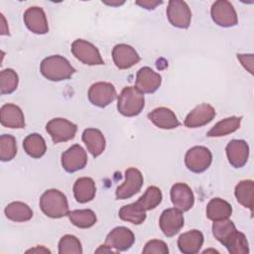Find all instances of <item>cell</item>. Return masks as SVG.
<instances>
[{"label": "cell", "mask_w": 254, "mask_h": 254, "mask_svg": "<svg viewBox=\"0 0 254 254\" xmlns=\"http://www.w3.org/2000/svg\"><path fill=\"white\" fill-rule=\"evenodd\" d=\"M41 73L49 80L52 81H62L71 77L75 72V69L69 62L60 56L54 55L44 59L40 66Z\"/></svg>", "instance_id": "obj_1"}, {"label": "cell", "mask_w": 254, "mask_h": 254, "mask_svg": "<svg viewBox=\"0 0 254 254\" xmlns=\"http://www.w3.org/2000/svg\"><path fill=\"white\" fill-rule=\"evenodd\" d=\"M40 207L49 217L61 218L68 214L66 196L59 190H48L40 198Z\"/></svg>", "instance_id": "obj_2"}, {"label": "cell", "mask_w": 254, "mask_h": 254, "mask_svg": "<svg viewBox=\"0 0 254 254\" xmlns=\"http://www.w3.org/2000/svg\"><path fill=\"white\" fill-rule=\"evenodd\" d=\"M144 106V95L135 86L124 87L118 96L117 109L119 113L124 116H136L141 113Z\"/></svg>", "instance_id": "obj_3"}, {"label": "cell", "mask_w": 254, "mask_h": 254, "mask_svg": "<svg viewBox=\"0 0 254 254\" xmlns=\"http://www.w3.org/2000/svg\"><path fill=\"white\" fill-rule=\"evenodd\" d=\"M212 162V154L206 147L194 146L188 150L185 156L187 168L193 173H202L207 170Z\"/></svg>", "instance_id": "obj_4"}, {"label": "cell", "mask_w": 254, "mask_h": 254, "mask_svg": "<svg viewBox=\"0 0 254 254\" xmlns=\"http://www.w3.org/2000/svg\"><path fill=\"white\" fill-rule=\"evenodd\" d=\"M70 51L72 55L84 64L88 65H100L104 64V62L100 56L98 49L91 43L77 39L71 44Z\"/></svg>", "instance_id": "obj_5"}, {"label": "cell", "mask_w": 254, "mask_h": 254, "mask_svg": "<svg viewBox=\"0 0 254 254\" xmlns=\"http://www.w3.org/2000/svg\"><path fill=\"white\" fill-rule=\"evenodd\" d=\"M46 130L54 143H61L73 139L77 126L64 118H54L47 123Z\"/></svg>", "instance_id": "obj_6"}, {"label": "cell", "mask_w": 254, "mask_h": 254, "mask_svg": "<svg viewBox=\"0 0 254 254\" xmlns=\"http://www.w3.org/2000/svg\"><path fill=\"white\" fill-rule=\"evenodd\" d=\"M210 15L213 22L220 27H233L238 23L237 14L233 5L226 0L215 1L211 5Z\"/></svg>", "instance_id": "obj_7"}, {"label": "cell", "mask_w": 254, "mask_h": 254, "mask_svg": "<svg viewBox=\"0 0 254 254\" xmlns=\"http://www.w3.org/2000/svg\"><path fill=\"white\" fill-rule=\"evenodd\" d=\"M89 101L97 107H106L117 97L116 89L110 82L99 81L93 83L87 93Z\"/></svg>", "instance_id": "obj_8"}, {"label": "cell", "mask_w": 254, "mask_h": 254, "mask_svg": "<svg viewBox=\"0 0 254 254\" xmlns=\"http://www.w3.org/2000/svg\"><path fill=\"white\" fill-rule=\"evenodd\" d=\"M167 17L174 27L187 29L190 24L191 12L185 1L171 0L167 8Z\"/></svg>", "instance_id": "obj_9"}, {"label": "cell", "mask_w": 254, "mask_h": 254, "mask_svg": "<svg viewBox=\"0 0 254 254\" xmlns=\"http://www.w3.org/2000/svg\"><path fill=\"white\" fill-rule=\"evenodd\" d=\"M143 175L136 168H129L125 172L124 183L116 189L117 199H127L137 193L143 186Z\"/></svg>", "instance_id": "obj_10"}, {"label": "cell", "mask_w": 254, "mask_h": 254, "mask_svg": "<svg viewBox=\"0 0 254 254\" xmlns=\"http://www.w3.org/2000/svg\"><path fill=\"white\" fill-rule=\"evenodd\" d=\"M134 241V233L125 226L113 228L105 238V244L117 252L128 250L133 245Z\"/></svg>", "instance_id": "obj_11"}, {"label": "cell", "mask_w": 254, "mask_h": 254, "mask_svg": "<svg viewBox=\"0 0 254 254\" xmlns=\"http://www.w3.org/2000/svg\"><path fill=\"white\" fill-rule=\"evenodd\" d=\"M87 155L84 149L75 144L62 154V166L68 173H74L85 167Z\"/></svg>", "instance_id": "obj_12"}, {"label": "cell", "mask_w": 254, "mask_h": 254, "mask_svg": "<svg viewBox=\"0 0 254 254\" xmlns=\"http://www.w3.org/2000/svg\"><path fill=\"white\" fill-rule=\"evenodd\" d=\"M160 228L165 236L172 237L176 235L184 226L183 212L177 208H167L160 216Z\"/></svg>", "instance_id": "obj_13"}, {"label": "cell", "mask_w": 254, "mask_h": 254, "mask_svg": "<svg viewBox=\"0 0 254 254\" xmlns=\"http://www.w3.org/2000/svg\"><path fill=\"white\" fill-rule=\"evenodd\" d=\"M171 200L175 208L182 212L190 210L194 203L191 189L185 183H177L171 189Z\"/></svg>", "instance_id": "obj_14"}, {"label": "cell", "mask_w": 254, "mask_h": 254, "mask_svg": "<svg viewBox=\"0 0 254 254\" xmlns=\"http://www.w3.org/2000/svg\"><path fill=\"white\" fill-rule=\"evenodd\" d=\"M23 19L25 25L31 32L37 35H44L49 32L47 17L41 7L34 6L28 8L24 13Z\"/></svg>", "instance_id": "obj_15"}, {"label": "cell", "mask_w": 254, "mask_h": 254, "mask_svg": "<svg viewBox=\"0 0 254 254\" xmlns=\"http://www.w3.org/2000/svg\"><path fill=\"white\" fill-rule=\"evenodd\" d=\"M162 83L161 75L149 66L141 67L136 74L135 87L142 93L155 92Z\"/></svg>", "instance_id": "obj_16"}, {"label": "cell", "mask_w": 254, "mask_h": 254, "mask_svg": "<svg viewBox=\"0 0 254 254\" xmlns=\"http://www.w3.org/2000/svg\"><path fill=\"white\" fill-rule=\"evenodd\" d=\"M214 117L215 109L208 103H201L187 115L184 124L188 128H197L208 124Z\"/></svg>", "instance_id": "obj_17"}, {"label": "cell", "mask_w": 254, "mask_h": 254, "mask_svg": "<svg viewBox=\"0 0 254 254\" xmlns=\"http://www.w3.org/2000/svg\"><path fill=\"white\" fill-rule=\"evenodd\" d=\"M112 58L115 65L120 69L130 68L140 61L135 49L126 44L116 45L112 50Z\"/></svg>", "instance_id": "obj_18"}, {"label": "cell", "mask_w": 254, "mask_h": 254, "mask_svg": "<svg viewBox=\"0 0 254 254\" xmlns=\"http://www.w3.org/2000/svg\"><path fill=\"white\" fill-rule=\"evenodd\" d=\"M225 151L228 162L234 168L243 167L249 157V146L244 140H231Z\"/></svg>", "instance_id": "obj_19"}, {"label": "cell", "mask_w": 254, "mask_h": 254, "mask_svg": "<svg viewBox=\"0 0 254 254\" xmlns=\"http://www.w3.org/2000/svg\"><path fill=\"white\" fill-rule=\"evenodd\" d=\"M0 121L7 128H24L25 117L21 108L13 103L4 104L0 109Z\"/></svg>", "instance_id": "obj_20"}, {"label": "cell", "mask_w": 254, "mask_h": 254, "mask_svg": "<svg viewBox=\"0 0 254 254\" xmlns=\"http://www.w3.org/2000/svg\"><path fill=\"white\" fill-rule=\"evenodd\" d=\"M203 244V235L196 229L190 230L180 235L178 247L182 253L195 254L198 253Z\"/></svg>", "instance_id": "obj_21"}, {"label": "cell", "mask_w": 254, "mask_h": 254, "mask_svg": "<svg viewBox=\"0 0 254 254\" xmlns=\"http://www.w3.org/2000/svg\"><path fill=\"white\" fill-rule=\"evenodd\" d=\"M148 118L161 129H174L180 125L176 114L167 107L155 108L148 114Z\"/></svg>", "instance_id": "obj_22"}, {"label": "cell", "mask_w": 254, "mask_h": 254, "mask_svg": "<svg viewBox=\"0 0 254 254\" xmlns=\"http://www.w3.org/2000/svg\"><path fill=\"white\" fill-rule=\"evenodd\" d=\"M82 141L94 158L101 155L105 149V138L102 132L98 129H85L82 133Z\"/></svg>", "instance_id": "obj_23"}, {"label": "cell", "mask_w": 254, "mask_h": 254, "mask_svg": "<svg viewBox=\"0 0 254 254\" xmlns=\"http://www.w3.org/2000/svg\"><path fill=\"white\" fill-rule=\"evenodd\" d=\"M95 184L91 178H79L75 181L73 185L74 198L79 203H85L92 200L95 196Z\"/></svg>", "instance_id": "obj_24"}, {"label": "cell", "mask_w": 254, "mask_h": 254, "mask_svg": "<svg viewBox=\"0 0 254 254\" xmlns=\"http://www.w3.org/2000/svg\"><path fill=\"white\" fill-rule=\"evenodd\" d=\"M231 213V204L220 197H214L207 203L206 216L212 221L228 218Z\"/></svg>", "instance_id": "obj_25"}, {"label": "cell", "mask_w": 254, "mask_h": 254, "mask_svg": "<svg viewBox=\"0 0 254 254\" xmlns=\"http://www.w3.org/2000/svg\"><path fill=\"white\" fill-rule=\"evenodd\" d=\"M23 148L25 152L34 159L43 157L47 151L45 139L38 133L28 135L23 141Z\"/></svg>", "instance_id": "obj_26"}, {"label": "cell", "mask_w": 254, "mask_h": 254, "mask_svg": "<svg viewBox=\"0 0 254 254\" xmlns=\"http://www.w3.org/2000/svg\"><path fill=\"white\" fill-rule=\"evenodd\" d=\"M4 212L8 219L16 222L28 221L33 216V210L28 204L22 201H13L9 203L5 207Z\"/></svg>", "instance_id": "obj_27"}, {"label": "cell", "mask_w": 254, "mask_h": 254, "mask_svg": "<svg viewBox=\"0 0 254 254\" xmlns=\"http://www.w3.org/2000/svg\"><path fill=\"white\" fill-rule=\"evenodd\" d=\"M254 183L252 180H243L235 187V196L237 201L253 211V196H254Z\"/></svg>", "instance_id": "obj_28"}, {"label": "cell", "mask_w": 254, "mask_h": 254, "mask_svg": "<svg viewBox=\"0 0 254 254\" xmlns=\"http://www.w3.org/2000/svg\"><path fill=\"white\" fill-rule=\"evenodd\" d=\"M241 117L231 116L217 122L207 133V137H221L233 133L240 127Z\"/></svg>", "instance_id": "obj_29"}, {"label": "cell", "mask_w": 254, "mask_h": 254, "mask_svg": "<svg viewBox=\"0 0 254 254\" xmlns=\"http://www.w3.org/2000/svg\"><path fill=\"white\" fill-rule=\"evenodd\" d=\"M118 214L122 220L128 221L136 225L143 223L146 219V211L141 208L136 202L122 206L119 209Z\"/></svg>", "instance_id": "obj_30"}, {"label": "cell", "mask_w": 254, "mask_h": 254, "mask_svg": "<svg viewBox=\"0 0 254 254\" xmlns=\"http://www.w3.org/2000/svg\"><path fill=\"white\" fill-rule=\"evenodd\" d=\"M236 230L234 223L228 218L213 221L212 224V234L222 245H225Z\"/></svg>", "instance_id": "obj_31"}, {"label": "cell", "mask_w": 254, "mask_h": 254, "mask_svg": "<svg viewBox=\"0 0 254 254\" xmlns=\"http://www.w3.org/2000/svg\"><path fill=\"white\" fill-rule=\"evenodd\" d=\"M70 222L79 228H89L96 222V215L91 209H75L68 212Z\"/></svg>", "instance_id": "obj_32"}, {"label": "cell", "mask_w": 254, "mask_h": 254, "mask_svg": "<svg viewBox=\"0 0 254 254\" xmlns=\"http://www.w3.org/2000/svg\"><path fill=\"white\" fill-rule=\"evenodd\" d=\"M162 198L163 195L161 190L155 186H151L146 190L145 193L136 201V203L147 211L157 207L161 203Z\"/></svg>", "instance_id": "obj_33"}, {"label": "cell", "mask_w": 254, "mask_h": 254, "mask_svg": "<svg viewBox=\"0 0 254 254\" xmlns=\"http://www.w3.org/2000/svg\"><path fill=\"white\" fill-rule=\"evenodd\" d=\"M230 254H248L249 245L244 233L236 230L224 245Z\"/></svg>", "instance_id": "obj_34"}, {"label": "cell", "mask_w": 254, "mask_h": 254, "mask_svg": "<svg viewBox=\"0 0 254 254\" xmlns=\"http://www.w3.org/2000/svg\"><path fill=\"white\" fill-rule=\"evenodd\" d=\"M18 74L12 68H6L0 72V92L1 94H10L18 86Z\"/></svg>", "instance_id": "obj_35"}, {"label": "cell", "mask_w": 254, "mask_h": 254, "mask_svg": "<svg viewBox=\"0 0 254 254\" xmlns=\"http://www.w3.org/2000/svg\"><path fill=\"white\" fill-rule=\"evenodd\" d=\"M17 154V144L14 136L3 134L0 137V159L3 162H8L14 159Z\"/></svg>", "instance_id": "obj_36"}, {"label": "cell", "mask_w": 254, "mask_h": 254, "mask_svg": "<svg viewBox=\"0 0 254 254\" xmlns=\"http://www.w3.org/2000/svg\"><path fill=\"white\" fill-rule=\"evenodd\" d=\"M60 254H81L82 247L77 237L71 234L64 235L59 242Z\"/></svg>", "instance_id": "obj_37"}, {"label": "cell", "mask_w": 254, "mask_h": 254, "mask_svg": "<svg viewBox=\"0 0 254 254\" xmlns=\"http://www.w3.org/2000/svg\"><path fill=\"white\" fill-rule=\"evenodd\" d=\"M143 253L144 254H151V253L167 254L169 253V249H168V245L164 241L153 239L146 243L143 249Z\"/></svg>", "instance_id": "obj_38"}, {"label": "cell", "mask_w": 254, "mask_h": 254, "mask_svg": "<svg viewBox=\"0 0 254 254\" xmlns=\"http://www.w3.org/2000/svg\"><path fill=\"white\" fill-rule=\"evenodd\" d=\"M237 59L241 63V64L244 66L245 69H247L251 74H253V55H242L238 54Z\"/></svg>", "instance_id": "obj_39"}, {"label": "cell", "mask_w": 254, "mask_h": 254, "mask_svg": "<svg viewBox=\"0 0 254 254\" xmlns=\"http://www.w3.org/2000/svg\"><path fill=\"white\" fill-rule=\"evenodd\" d=\"M163 1H154V0H144V1H137L136 4L140 5L141 7H144L148 10H153L156 8V6L162 4Z\"/></svg>", "instance_id": "obj_40"}, {"label": "cell", "mask_w": 254, "mask_h": 254, "mask_svg": "<svg viewBox=\"0 0 254 254\" xmlns=\"http://www.w3.org/2000/svg\"><path fill=\"white\" fill-rule=\"evenodd\" d=\"M26 253H40V254H43V253H51V251L48 248H46L45 246H36L34 248H31V249L27 250Z\"/></svg>", "instance_id": "obj_41"}, {"label": "cell", "mask_w": 254, "mask_h": 254, "mask_svg": "<svg viewBox=\"0 0 254 254\" xmlns=\"http://www.w3.org/2000/svg\"><path fill=\"white\" fill-rule=\"evenodd\" d=\"M95 253H117V251L113 250L112 248H110L109 246L104 244V245L99 246V248H97L95 250Z\"/></svg>", "instance_id": "obj_42"}, {"label": "cell", "mask_w": 254, "mask_h": 254, "mask_svg": "<svg viewBox=\"0 0 254 254\" xmlns=\"http://www.w3.org/2000/svg\"><path fill=\"white\" fill-rule=\"evenodd\" d=\"M104 3L105 4H108V5H111V6H119V5H121V4H123L124 3V1H110V2H108V1H104Z\"/></svg>", "instance_id": "obj_43"}]
</instances>
